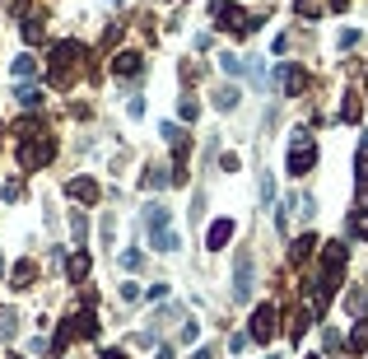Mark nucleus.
Wrapping results in <instances>:
<instances>
[{
	"label": "nucleus",
	"instance_id": "8",
	"mask_svg": "<svg viewBox=\"0 0 368 359\" xmlns=\"http://www.w3.org/2000/svg\"><path fill=\"white\" fill-rule=\"evenodd\" d=\"M345 262H350V243H345V238H331L322 248V271H340Z\"/></svg>",
	"mask_w": 368,
	"mask_h": 359
},
{
	"label": "nucleus",
	"instance_id": "38",
	"mask_svg": "<svg viewBox=\"0 0 368 359\" xmlns=\"http://www.w3.org/2000/svg\"><path fill=\"white\" fill-rule=\"evenodd\" d=\"M364 84H368V79H364Z\"/></svg>",
	"mask_w": 368,
	"mask_h": 359
},
{
	"label": "nucleus",
	"instance_id": "21",
	"mask_svg": "<svg viewBox=\"0 0 368 359\" xmlns=\"http://www.w3.org/2000/svg\"><path fill=\"white\" fill-rule=\"evenodd\" d=\"M70 234H75V243L84 248V238H89V215H84V210H75V215H70Z\"/></svg>",
	"mask_w": 368,
	"mask_h": 359
},
{
	"label": "nucleus",
	"instance_id": "18",
	"mask_svg": "<svg viewBox=\"0 0 368 359\" xmlns=\"http://www.w3.org/2000/svg\"><path fill=\"white\" fill-rule=\"evenodd\" d=\"M168 182H173L168 168H150L145 177H140V187H145V191H159V187H168Z\"/></svg>",
	"mask_w": 368,
	"mask_h": 359
},
{
	"label": "nucleus",
	"instance_id": "13",
	"mask_svg": "<svg viewBox=\"0 0 368 359\" xmlns=\"http://www.w3.org/2000/svg\"><path fill=\"white\" fill-rule=\"evenodd\" d=\"M75 336H79V331H75V317H70V322H65V327H61V331H56V341H51V355L61 359V355H65V350H70V341H75Z\"/></svg>",
	"mask_w": 368,
	"mask_h": 359
},
{
	"label": "nucleus",
	"instance_id": "6",
	"mask_svg": "<svg viewBox=\"0 0 368 359\" xmlns=\"http://www.w3.org/2000/svg\"><path fill=\"white\" fill-rule=\"evenodd\" d=\"M271 84H275V89H285L289 98H298V94H303V84H307V75H303V70H298L294 61H285L275 75H271Z\"/></svg>",
	"mask_w": 368,
	"mask_h": 359
},
{
	"label": "nucleus",
	"instance_id": "31",
	"mask_svg": "<svg viewBox=\"0 0 368 359\" xmlns=\"http://www.w3.org/2000/svg\"><path fill=\"white\" fill-rule=\"evenodd\" d=\"M298 15H307V19H317V15H322V0H298Z\"/></svg>",
	"mask_w": 368,
	"mask_h": 359
},
{
	"label": "nucleus",
	"instance_id": "32",
	"mask_svg": "<svg viewBox=\"0 0 368 359\" xmlns=\"http://www.w3.org/2000/svg\"><path fill=\"white\" fill-rule=\"evenodd\" d=\"M219 65H224V70H229V75H243V61H238V56H229V51H224V56H219Z\"/></svg>",
	"mask_w": 368,
	"mask_h": 359
},
{
	"label": "nucleus",
	"instance_id": "14",
	"mask_svg": "<svg viewBox=\"0 0 368 359\" xmlns=\"http://www.w3.org/2000/svg\"><path fill=\"white\" fill-rule=\"evenodd\" d=\"M75 331H79V336H89V341L98 336V317H93L89 303H84V312H75Z\"/></svg>",
	"mask_w": 368,
	"mask_h": 359
},
{
	"label": "nucleus",
	"instance_id": "34",
	"mask_svg": "<svg viewBox=\"0 0 368 359\" xmlns=\"http://www.w3.org/2000/svg\"><path fill=\"white\" fill-rule=\"evenodd\" d=\"M275 201V182H271V177H261V205H271Z\"/></svg>",
	"mask_w": 368,
	"mask_h": 359
},
{
	"label": "nucleus",
	"instance_id": "29",
	"mask_svg": "<svg viewBox=\"0 0 368 359\" xmlns=\"http://www.w3.org/2000/svg\"><path fill=\"white\" fill-rule=\"evenodd\" d=\"M350 350H368V322H359V327L350 331Z\"/></svg>",
	"mask_w": 368,
	"mask_h": 359
},
{
	"label": "nucleus",
	"instance_id": "35",
	"mask_svg": "<svg viewBox=\"0 0 368 359\" xmlns=\"http://www.w3.org/2000/svg\"><path fill=\"white\" fill-rule=\"evenodd\" d=\"M238 163H243L238 154H224V159H219V173H238Z\"/></svg>",
	"mask_w": 368,
	"mask_h": 359
},
{
	"label": "nucleus",
	"instance_id": "2",
	"mask_svg": "<svg viewBox=\"0 0 368 359\" xmlns=\"http://www.w3.org/2000/svg\"><path fill=\"white\" fill-rule=\"evenodd\" d=\"M252 289H257V262H252V252H238L233 257V298L247 303Z\"/></svg>",
	"mask_w": 368,
	"mask_h": 359
},
{
	"label": "nucleus",
	"instance_id": "26",
	"mask_svg": "<svg viewBox=\"0 0 368 359\" xmlns=\"http://www.w3.org/2000/svg\"><path fill=\"white\" fill-rule=\"evenodd\" d=\"M312 248H317V238H312V234L294 238V262H303V257H307V252H312Z\"/></svg>",
	"mask_w": 368,
	"mask_h": 359
},
{
	"label": "nucleus",
	"instance_id": "16",
	"mask_svg": "<svg viewBox=\"0 0 368 359\" xmlns=\"http://www.w3.org/2000/svg\"><path fill=\"white\" fill-rule=\"evenodd\" d=\"M350 234L368 243V205H354V210H350Z\"/></svg>",
	"mask_w": 368,
	"mask_h": 359
},
{
	"label": "nucleus",
	"instance_id": "22",
	"mask_svg": "<svg viewBox=\"0 0 368 359\" xmlns=\"http://www.w3.org/2000/svg\"><path fill=\"white\" fill-rule=\"evenodd\" d=\"M345 308H350V312H364L368 308V285H359V289H350V294H345Z\"/></svg>",
	"mask_w": 368,
	"mask_h": 359
},
{
	"label": "nucleus",
	"instance_id": "3",
	"mask_svg": "<svg viewBox=\"0 0 368 359\" xmlns=\"http://www.w3.org/2000/svg\"><path fill=\"white\" fill-rule=\"evenodd\" d=\"M275 331H280V308L275 303H257V308H252V331H247V336H252V341H275Z\"/></svg>",
	"mask_w": 368,
	"mask_h": 359
},
{
	"label": "nucleus",
	"instance_id": "23",
	"mask_svg": "<svg viewBox=\"0 0 368 359\" xmlns=\"http://www.w3.org/2000/svg\"><path fill=\"white\" fill-rule=\"evenodd\" d=\"M359 94H345V103H340V122H359Z\"/></svg>",
	"mask_w": 368,
	"mask_h": 359
},
{
	"label": "nucleus",
	"instance_id": "4",
	"mask_svg": "<svg viewBox=\"0 0 368 359\" xmlns=\"http://www.w3.org/2000/svg\"><path fill=\"white\" fill-rule=\"evenodd\" d=\"M312 163H317V145H312V136H307V131H294V145H289V173H294V177H303Z\"/></svg>",
	"mask_w": 368,
	"mask_h": 359
},
{
	"label": "nucleus",
	"instance_id": "10",
	"mask_svg": "<svg viewBox=\"0 0 368 359\" xmlns=\"http://www.w3.org/2000/svg\"><path fill=\"white\" fill-rule=\"evenodd\" d=\"M229 238H233V219H215V224H210V234H205V248L224 252V248H229Z\"/></svg>",
	"mask_w": 368,
	"mask_h": 359
},
{
	"label": "nucleus",
	"instance_id": "33",
	"mask_svg": "<svg viewBox=\"0 0 368 359\" xmlns=\"http://www.w3.org/2000/svg\"><path fill=\"white\" fill-rule=\"evenodd\" d=\"M122 266H126V271H140V266H145V252H126Z\"/></svg>",
	"mask_w": 368,
	"mask_h": 359
},
{
	"label": "nucleus",
	"instance_id": "19",
	"mask_svg": "<svg viewBox=\"0 0 368 359\" xmlns=\"http://www.w3.org/2000/svg\"><path fill=\"white\" fill-rule=\"evenodd\" d=\"M238 98H243V94H238L233 84H224V89H215V108L219 112H233V108H238Z\"/></svg>",
	"mask_w": 368,
	"mask_h": 359
},
{
	"label": "nucleus",
	"instance_id": "1",
	"mask_svg": "<svg viewBox=\"0 0 368 359\" xmlns=\"http://www.w3.org/2000/svg\"><path fill=\"white\" fill-rule=\"evenodd\" d=\"M79 56H84V47H79L75 38H61V42L51 47V70H47V84H51V89H70V75H75Z\"/></svg>",
	"mask_w": 368,
	"mask_h": 359
},
{
	"label": "nucleus",
	"instance_id": "15",
	"mask_svg": "<svg viewBox=\"0 0 368 359\" xmlns=\"http://www.w3.org/2000/svg\"><path fill=\"white\" fill-rule=\"evenodd\" d=\"M15 336H19V312L0 308V341H15Z\"/></svg>",
	"mask_w": 368,
	"mask_h": 359
},
{
	"label": "nucleus",
	"instance_id": "9",
	"mask_svg": "<svg viewBox=\"0 0 368 359\" xmlns=\"http://www.w3.org/2000/svg\"><path fill=\"white\" fill-rule=\"evenodd\" d=\"M140 70H145V61H140V51H117V56H112V75L136 79Z\"/></svg>",
	"mask_w": 368,
	"mask_h": 359
},
{
	"label": "nucleus",
	"instance_id": "25",
	"mask_svg": "<svg viewBox=\"0 0 368 359\" xmlns=\"http://www.w3.org/2000/svg\"><path fill=\"white\" fill-rule=\"evenodd\" d=\"M177 248H182V243H177L173 229H168V234H154V252H177Z\"/></svg>",
	"mask_w": 368,
	"mask_h": 359
},
{
	"label": "nucleus",
	"instance_id": "37",
	"mask_svg": "<svg viewBox=\"0 0 368 359\" xmlns=\"http://www.w3.org/2000/svg\"><path fill=\"white\" fill-rule=\"evenodd\" d=\"M103 359H126V355H122V350H103Z\"/></svg>",
	"mask_w": 368,
	"mask_h": 359
},
{
	"label": "nucleus",
	"instance_id": "20",
	"mask_svg": "<svg viewBox=\"0 0 368 359\" xmlns=\"http://www.w3.org/2000/svg\"><path fill=\"white\" fill-rule=\"evenodd\" d=\"M15 136L19 141H38V136H42V122H38V117H24V122H15Z\"/></svg>",
	"mask_w": 368,
	"mask_h": 359
},
{
	"label": "nucleus",
	"instance_id": "27",
	"mask_svg": "<svg viewBox=\"0 0 368 359\" xmlns=\"http://www.w3.org/2000/svg\"><path fill=\"white\" fill-rule=\"evenodd\" d=\"M33 70H38V61H33L29 51H24V56H15V75H19V79H29Z\"/></svg>",
	"mask_w": 368,
	"mask_h": 359
},
{
	"label": "nucleus",
	"instance_id": "5",
	"mask_svg": "<svg viewBox=\"0 0 368 359\" xmlns=\"http://www.w3.org/2000/svg\"><path fill=\"white\" fill-rule=\"evenodd\" d=\"M51 159H56V141H42V136H38V141L19 145V163H24L29 173H38L42 163H51Z\"/></svg>",
	"mask_w": 368,
	"mask_h": 359
},
{
	"label": "nucleus",
	"instance_id": "36",
	"mask_svg": "<svg viewBox=\"0 0 368 359\" xmlns=\"http://www.w3.org/2000/svg\"><path fill=\"white\" fill-rule=\"evenodd\" d=\"M191 359H215V350H196V355H191Z\"/></svg>",
	"mask_w": 368,
	"mask_h": 359
},
{
	"label": "nucleus",
	"instance_id": "17",
	"mask_svg": "<svg viewBox=\"0 0 368 359\" xmlns=\"http://www.w3.org/2000/svg\"><path fill=\"white\" fill-rule=\"evenodd\" d=\"M65 276H70V280H84V276H89V252H75V257H70V262H65Z\"/></svg>",
	"mask_w": 368,
	"mask_h": 359
},
{
	"label": "nucleus",
	"instance_id": "28",
	"mask_svg": "<svg viewBox=\"0 0 368 359\" xmlns=\"http://www.w3.org/2000/svg\"><path fill=\"white\" fill-rule=\"evenodd\" d=\"M24 42H42V19H24Z\"/></svg>",
	"mask_w": 368,
	"mask_h": 359
},
{
	"label": "nucleus",
	"instance_id": "30",
	"mask_svg": "<svg viewBox=\"0 0 368 359\" xmlns=\"http://www.w3.org/2000/svg\"><path fill=\"white\" fill-rule=\"evenodd\" d=\"M196 103H191V98H182V103H177V117H182V122H196Z\"/></svg>",
	"mask_w": 368,
	"mask_h": 359
},
{
	"label": "nucleus",
	"instance_id": "12",
	"mask_svg": "<svg viewBox=\"0 0 368 359\" xmlns=\"http://www.w3.org/2000/svg\"><path fill=\"white\" fill-rule=\"evenodd\" d=\"M33 280H38V266H33V262H19L15 276H10V285H15V289H33Z\"/></svg>",
	"mask_w": 368,
	"mask_h": 359
},
{
	"label": "nucleus",
	"instance_id": "24",
	"mask_svg": "<svg viewBox=\"0 0 368 359\" xmlns=\"http://www.w3.org/2000/svg\"><path fill=\"white\" fill-rule=\"evenodd\" d=\"M19 103H24V108H42V89H33V84H19Z\"/></svg>",
	"mask_w": 368,
	"mask_h": 359
},
{
	"label": "nucleus",
	"instance_id": "11",
	"mask_svg": "<svg viewBox=\"0 0 368 359\" xmlns=\"http://www.w3.org/2000/svg\"><path fill=\"white\" fill-rule=\"evenodd\" d=\"M168 205H159V201H154L150 205V210H145V229H150V234H168Z\"/></svg>",
	"mask_w": 368,
	"mask_h": 359
},
{
	"label": "nucleus",
	"instance_id": "7",
	"mask_svg": "<svg viewBox=\"0 0 368 359\" xmlns=\"http://www.w3.org/2000/svg\"><path fill=\"white\" fill-rule=\"evenodd\" d=\"M65 191H70V201H79V205H93L98 196H103V191H98V182H93V177H84V173H79V177H70V182H65Z\"/></svg>",
	"mask_w": 368,
	"mask_h": 359
}]
</instances>
